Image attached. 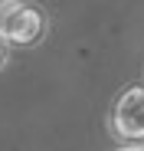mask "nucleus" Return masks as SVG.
Masks as SVG:
<instances>
[{
	"mask_svg": "<svg viewBox=\"0 0 144 151\" xmlns=\"http://www.w3.org/2000/svg\"><path fill=\"white\" fill-rule=\"evenodd\" d=\"M46 36V13L30 0H0V40L7 46H36Z\"/></svg>",
	"mask_w": 144,
	"mask_h": 151,
	"instance_id": "obj_1",
	"label": "nucleus"
},
{
	"mask_svg": "<svg viewBox=\"0 0 144 151\" xmlns=\"http://www.w3.org/2000/svg\"><path fill=\"white\" fill-rule=\"evenodd\" d=\"M111 135L128 145V141H144V86H128L111 109Z\"/></svg>",
	"mask_w": 144,
	"mask_h": 151,
	"instance_id": "obj_2",
	"label": "nucleus"
},
{
	"mask_svg": "<svg viewBox=\"0 0 144 151\" xmlns=\"http://www.w3.org/2000/svg\"><path fill=\"white\" fill-rule=\"evenodd\" d=\"M7 63H10V49H7V43H4V40H0V69H4Z\"/></svg>",
	"mask_w": 144,
	"mask_h": 151,
	"instance_id": "obj_3",
	"label": "nucleus"
},
{
	"mask_svg": "<svg viewBox=\"0 0 144 151\" xmlns=\"http://www.w3.org/2000/svg\"><path fill=\"white\" fill-rule=\"evenodd\" d=\"M115 151H144V145H141V141H128V145H121V148H115Z\"/></svg>",
	"mask_w": 144,
	"mask_h": 151,
	"instance_id": "obj_4",
	"label": "nucleus"
}]
</instances>
